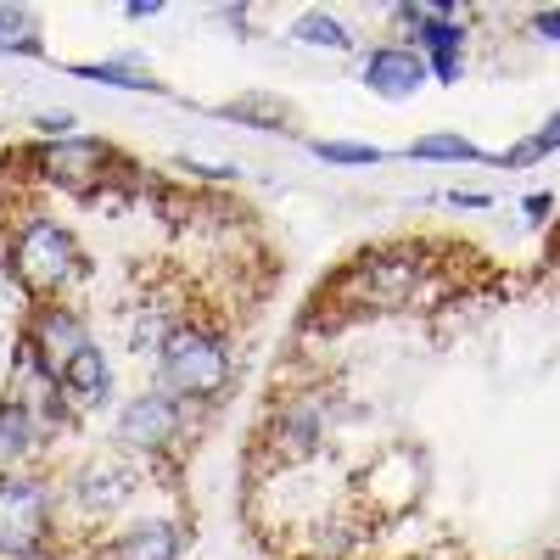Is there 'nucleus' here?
<instances>
[{"label": "nucleus", "instance_id": "1", "mask_svg": "<svg viewBox=\"0 0 560 560\" xmlns=\"http://www.w3.org/2000/svg\"><path fill=\"white\" fill-rule=\"evenodd\" d=\"M158 364H163V382L185 398H213L230 382V353L208 331H185V325L163 337Z\"/></svg>", "mask_w": 560, "mask_h": 560}, {"label": "nucleus", "instance_id": "2", "mask_svg": "<svg viewBox=\"0 0 560 560\" xmlns=\"http://www.w3.org/2000/svg\"><path fill=\"white\" fill-rule=\"evenodd\" d=\"M12 264H18V280H23L28 292H57V287H68V280L84 269L73 236H68V230H57L51 219H34L23 230Z\"/></svg>", "mask_w": 560, "mask_h": 560}, {"label": "nucleus", "instance_id": "3", "mask_svg": "<svg viewBox=\"0 0 560 560\" xmlns=\"http://www.w3.org/2000/svg\"><path fill=\"white\" fill-rule=\"evenodd\" d=\"M51 527V499L39 482H0V555H34Z\"/></svg>", "mask_w": 560, "mask_h": 560}, {"label": "nucleus", "instance_id": "4", "mask_svg": "<svg viewBox=\"0 0 560 560\" xmlns=\"http://www.w3.org/2000/svg\"><path fill=\"white\" fill-rule=\"evenodd\" d=\"M84 348H90V337H84V325H79L73 314H62V308H45V314H39V325H34V353H39V364H45V376H51V382L68 376V364H73Z\"/></svg>", "mask_w": 560, "mask_h": 560}, {"label": "nucleus", "instance_id": "5", "mask_svg": "<svg viewBox=\"0 0 560 560\" xmlns=\"http://www.w3.org/2000/svg\"><path fill=\"white\" fill-rule=\"evenodd\" d=\"M102 163H107V152L96 140H57V147L39 158V168L51 174L62 191H90V185L102 179Z\"/></svg>", "mask_w": 560, "mask_h": 560}, {"label": "nucleus", "instance_id": "6", "mask_svg": "<svg viewBox=\"0 0 560 560\" xmlns=\"http://www.w3.org/2000/svg\"><path fill=\"white\" fill-rule=\"evenodd\" d=\"M174 432H179V409H174L168 398H158V393L135 398V404L118 415V438L135 443V448H158V443H168Z\"/></svg>", "mask_w": 560, "mask_h": 560}, {"label": "nucleus", "instance_id": "7", "mask_svg": "<svg viewBox=\"0 0 560 560\" xmlns=\"http://www.w3.org/2000/svg\"><path fill=\"white\" fill-rule=\"evenodd\" d=\"M420 79H427V62H420L415 51H404V45H387V51H376L364 62V84L376 90V96H387V102L415 96Z\"/></svg>", "mask_w": 560, "mask_h": 560}, {"label": "nucleus", "instance_id": "8", "mask_svg": "<svg viewBox=\"0 0 560 560\" xmlns=\"http://www.w3.org/2000/svg\"><path fill=\"white\" fill-rule=\"evenodd\" d=\"M129 493H135V471H129V465H118V459L90 465L84 482H79V499H84L90 510H113V504H124Z\"/></svg>", "mask_w": 560, "mask_h": 560}, {"label": "nucleus", "instance_id": "9", "mask_svg": "<svg viewBox=\"0 0 560 560\" xmlns=\"http://www.w3.org/2000/svg\"><path fill=\"white\" fill-rule=\"evenodd\" d=\"M179 555V538L168 522H147V527H129L107 560H174Z\"/></svg>", "mask_w": 560, "mask_h": 560}, {"label": "nucleus", "instance_id": "10", "mask_svg": "<svg viewBox=\"0 0 560 560\" xmlns=\"http://www.w3.org/2000/svg\"><path fill=\"white\" fill-rule=\"evenodd\" d=\"M107 359H102V348H84L73 364H68V376H62V387L79 398V404H102L107 398Z\"/></svg>", "mask_w": 560, "mask_h": 560}, {"label": "nucleus", "instance_id": "11", "mask_svg": "<svg viewBox=\"0 0 560 560\" xmlns=\"http://www.w3.org/2000/svg\"><path fill=\"white\" fill-rule=\"evenodd\" d=\"M28 448H34V420L18 404H0V471H12Z\"/></svg>", "mask_w": 560, "mask_h": 560}, {"label": "nucleus", "instance_id": "12", "mask_svg": "<svg viewBox=\"0 0 560 560\" xmlns=\"http://www.w3.org/2000/svg\"><path fill=\"white\" fill-rule=\"evenodd\" d=\"M420 45L432 51L438 79H454L459 73V28L454 23H427V28H420Z\"/></svg>", "mask_w": 560, "mask_h": 560}, {"label": "nucleus", "instance_id": "13", "mask_svg": "<svg viewBox=\"0 0 560 560\" xmlns=\"http://www.w3.org/2000/svg\"><path fill=\"white\" fill-rule=\"evenodd\" d=\"M292 34H298L303 45H325V51H348V45H353L348 28H342L337 18H325V12H303Z\"/></svg>", "mask_w": 560, "mask_h": 560}, {"label": "nucleus", "instance_id": "14", "mask_svg": "<svg viewBox=\"0 0 560 560\" xmlns=\"http://www.w3.org/2000/svg\"><path fill=\"white\" fill-rule=\"evenodd\" d=\"M415 158H477L471 140H459V135H427V140H415Z\"/></svg>", "mask_w": 560, "mask_h": 560}, {"label": "nucleus", "instance_id": "15", "mask_svg": "<svg viewBox=\"0 0 560 560\" xmlns=\"http://www.w3.org/2000/svg\"><path fill=\"white\" fill-rule=\"evenodd\" d=\"M12 45H18V51H34L39 39H34L23 12H0V51H12Z\"/></svg>", "mask_w": 560, "mask_h": 560}, {"label": "nucleus", "instance_id": "16", "mask_svg": "<svg viewBox=\"0 0 560 560\" xmlns=\"http://www.w3.org/2000/svg\"><path fill=\"white\" fill-rule=\"evenodd\" d=\"M319 158L325 163H376V147H342V140H319Z\"/></svg>", "mask_w": 560, "mask_h": 560}, {"label": "nucleus", "instance_id": "17", "mask_svg": "<svg viewBox=\"0 0 560 560\" xmlns=\"http://www.w3.org/2000/svg\"><path fill=\"white\" fill-rule=\"evenodd\" d=\"M90 79H102V84H124V90H152L147 73H129V68H84Z\"/></svg>", "mask_w": 560, "mask_h": 560}, {"label": "nucleus", "instance_id": "18", "mask_svg": "<svg viewBox=\"0 0 560 560\" xmlns=\"http://www.w3.org/2000/svg\"><path fill=\"white\" fill-rule=\"evenodd\" d=\"M533 147H538V152H555V147H560V113L549 118V129H544V135L533 140Z\"/></svg>", "mask_w": 560, "mask_h": 560}, {"label": "nucleus", "instance_id": "19", "mask_svg": "<svg viewBox=\"0 0 560 560\" xmlns=\"http://www.w3.org/2000/svg\"><path fill=\"white\" fill-rule=\"evenodd\" d=\"M68 124H73L68 113H45V118H39V129H45V135H68Z\"/></svg>", "mask_w": 560, "mask_h": 560}, {"label": "nucleus", "instance_id": "20", "mask_svg": "<svg viewBox=\"0 0 560 560\" xmlns=\"http://www.w3.org/2000/svg\"><path fill=\"white\" fill-rule=\"evenodd\" d=\"M538 34H544V39H560V12H544V18H538Z\"/></svg>", "mask_w": 560, "mask_h": 560}]
</instances>
